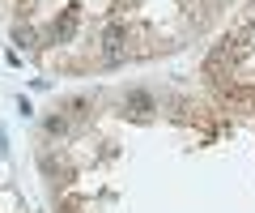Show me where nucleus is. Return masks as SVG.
Listing matches in <instances>:
<instances>
[{
  "mask_svg": "<svg viewBox=\"0 0 255 213\" xmlns=\"http://www.w3.org/2000/svg\"><path fill=\"white\" fill-rule=\"evenodd\" d=\"M73 30H77V13H68L64 21H55V38H60V43H64V38H73Z\"/></svg>",
  "mask_w": 255,
  "mask_h": 213,
  "instance_id": "f03ea898",
  "label": "nucleus"
},
{
  "mask_svg": "<svg viewBox=\"0 0 255 213\" xmlns=\"http://www.w3.org/2000/svg\"><path fill=\"white\" fill-rule=\"evenodd\" d=\"M9 154V141H4V128H0V158Z\"/></svg>",
  "mask_w": 255,
  "mask_h": 213,
  "instance_id": "20e7f679",
  "label": "nucleus"
},
{
  "mask_svg": "<svg viewBox=\"0 0 255 213\" xmlns=\"http://www.w3.org/2000/svg\"><path fill=\"white\" fill-rule=\"evenodd\" d=\"M47 128H51V132H55V137H60V132H68V124H64V120H60V115H51V120H47Z\"/></svg>",
  "mask_w": 255,
  "mask_h": 213,
  "instance_id": "7ed1b4c3",
  "label": "nucleus"
},
{
  "mask_svg": "<svg viewBox=\"0 0 255 213\" xmlns=\"http://www.w3.org/2000/svg\"><path fill=\"white\" fill-rule=\"evenodd\" d=\"M128 107H132V115H149L153 111V98L149 94H128Z\"/></svg>",
  "mask_w": 255,
  "mask_h": 213,
  "instance_id": "f257e3e1",
  "label": "nucleus"
}]
</instances>
